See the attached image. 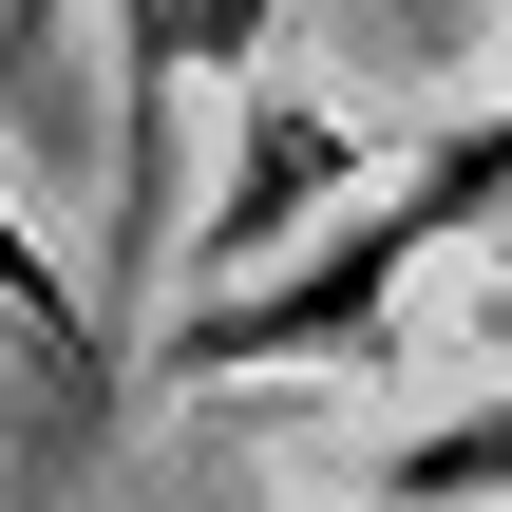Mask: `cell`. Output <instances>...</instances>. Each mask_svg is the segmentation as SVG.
<instances>
[{"label": "cell", "mask_w": 512, "mask_h": 512, "mask_svg": "<svg viewBox=\"0 0 512 512\" xmlns=\"http://www.w3.org/2000/svg\"><path fill=\"white\" fill-rule=\"evenodd\" d=\"M475 228H512V95H494V114H456L418 171H380V190L342 209V247H323V266H266V285L190 304V323H171V380H247V361H380V342H399V285H418L437 247H475Z\"/></svg>", "instance_id": "cell-1"}, {"label": "cell", "mask_w": 512, "mask_h": 512, "mask_svg": "<svg viewBox=\"0 0 512 512\" xmlns=\"http://www.w3.org/2000/svg\"><path fill=\"white\" fill-rule=\"evenodd\" d=\"M361 171H380V133H361L323 76H247V152H228L209 228H190L171 266H190L209 304H228V285H266V266H285V228H304V209H342Z\"/></svg>", "instance_id": "cell-2"}, {"label": "cell", "mask_w": 512, "mask_h": 512, "mask_svg": "<svg viewBox=\"0 0 512 512\" xmlns=\"http://www.w3.org/2000/svg\"><path fill=\"white\" fill-rule=\"evenodd\" d=\"M76 19L95 0H0V152H95V95L76 76H114V57H76ZM114 38V19H95Z\"/></svg>", "instance_id": "cell-3"}, {"label": "cell", "mask_w": 512, "mask_h": 512, "mask_svg": "<svg viewBox=\"0 0 512 512\" xmlns=\"http://www.w3.org/2000/svg\"><path fill=\"white\" fill-rule=\"evenodd\" d=\"M380 512H512V399H437L380 437Z\"/></svg>", "instance_id": "cell-4"}, {"label": "cell", "mask_w": 512, "mask_h": 512, "mask_svg": "<svg viewBox=\"0 0 512 512\" xmlns=\"http://www.w3.org/2000/svg\"><path fill=\"white\" fill-rule=\"evenodd\" d=\"M0 323H19V342H38V361L76 380V399L114 380V342H95V304H76V266L38 247V209H19V190H0Z\"/></svg>", "instance_id": "cell-5"}]
</instances>
